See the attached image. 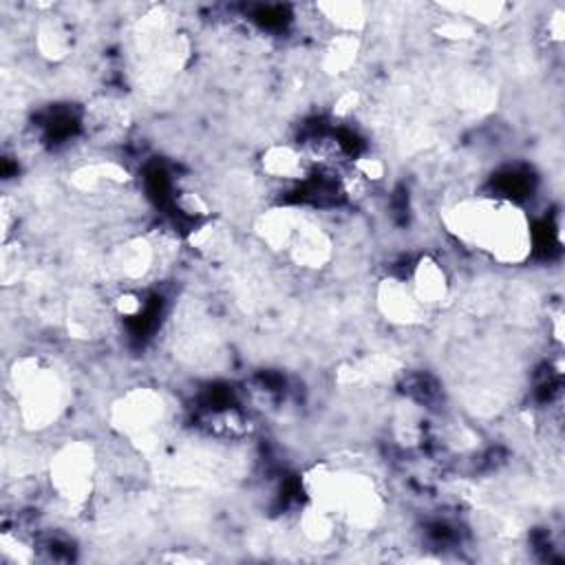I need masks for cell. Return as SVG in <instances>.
<instances>
[{
  "mask_svg": "<svg viewBox=\"0 0 565 565\" xmlns=\"http://www.w3.org/2000/svg\"><path fill=\"white\" fill-rule=\"evenodd\" d=\"M446 223L461 243L499 263H521L530 252V223L514 201L463 199L448 207Z\"/></svg>",
  "mask_w": 565,
  "mask_h": 565,
  "instance_id": "cell-1",
  "label": "cell"
}]
</instances>
